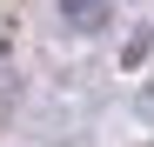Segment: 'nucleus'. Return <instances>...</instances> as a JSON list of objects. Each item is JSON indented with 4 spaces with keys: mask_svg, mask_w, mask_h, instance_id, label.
<instances>
[{
    "mask_svg": "<svg viewBox=\"0 0 154 147\" xmlns=\"http://www.w3.org/2000/svg\"><path fill=\"white\" fill-rule=\"evenodd\" d=\"M107 7H114V0H60V14L74 20V27H100V20H107Z\"/></svg>",
    "mask_w": 154,
    "mask_h": 147,
    "instance_id": "nucleus-1",
    "label": "nucleus"
}]
</instances>
